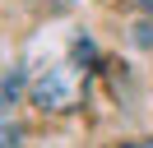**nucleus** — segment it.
<instances>
[{
	"instance_id": "obj_1",
	"label": "nucleus",
	"mask_w": 153,
	"mask_h": 148,
	"mask_svg": "<svg viewBox=\"0 0 153 148\" xmlns=\"http://www.w3.org/2000/svg\"><path fill=\"white\" fill-rule=\"evenodd\" d=\"M33 102L42 111H70L79 102V70L74 65H51L42 70V79L33 83Z\"/></svg>"
},
{
	"instance_id": "obj_2",
	"label": "nucleus",
	"mask_w": 153,
	"mask_h": 148,
	"mask_svg": "<svg viewBox=\"0 0 153 148\" xmlns=\"http://www.w3.org/2000/svg\"><path fill=\"white\" fill-rule=\"evenodd\" d=\"M0 148H19V130L0 120Z\"/></svg>"
},
{
	"instance_id": "obj_3",
	"label": "nucleus",
	"mask_w": 153,
	"mask_h": 148,
	"mask_svg": "<svg viewBox=\"0 0 153 148\" xmlns=\"http://www.w3.org/2000/svg\"><path fill=\"white\" fill-rule=\"evenodd\" d=\"M130 148H153V139H139V144H130Z\"/></svg>"
},
{
	"instance_id": "obj_4",
	"label": "nucleus",
	"mask_w": 153,
	"mask_h": 148,
	"mask_svg": "<svg viewBox=\"0 0 153 148\" xmlns=\"http://www.w3.org/2000/svg\"><path fill=\"white\" fill-rule=\"evenodd\" d=\"M139 5H144V9H153V0H139Z\"/></svg>"
},
{
	"instance_id": "obj_5",
	"label": "nucleus",
	"mask_w": 153,
	"mask_h": 148,
	"mask_svg": "<svg viewBox=\"0 0 153 148\" xmlns=\"http://www.w3.org/2000/svg\"><path fill=\"white\" fill-rule=\"evenodd\" d=\"M56 5H70V0H56Z\"/></svg>"
}]
</instances>
